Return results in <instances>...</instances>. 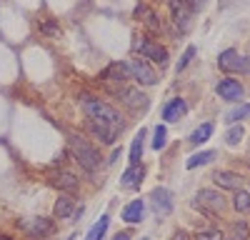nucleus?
Instances as JSON below:
<instances>
[{
	"mask_svg": "<svg viewBox=\"0 0 250 240\" xmlns=\"http://www.w3.org/2000/svg\"><path fill=\"white\" fill-rule=\"evenodd\" d=\"M78 100H80L83 113H85V120H93V123H103V125H108V128L123 133L125 118L120 115L118 108H113L110 103H105L103 98H98V95H93V93H80Z\"/></svg>",
	"mask_w": 250,
	"mask_h": 240,
	"instance_id": "obj_1",
	"label": "nucleus"
},
{
	"mask_svg": "<svg viewBox=\"0 0 250 240\" xmlns=\"http://www.w3.org/2000/svg\"><path fill=\"white\" fill-rule=\"evenodd\" d=\"M68 153L75 158V163H80V168L88 170V173H95L103 163L100 150L83 135H70L68 138Z\"/></svg>",
	"mask_w": 250,
	"mask_h": 240,
	"instance_id": "obj_2",
	"label": "nucleus"
},
{
	"mask_svg": "<svg viewBox=\"0 0 250 240\" xmlns=\"http://www.w3.org/2000/svg\"><path fill=\"white\" fill-rule=\"evenodd\" d=\"M133 53L140 55V58H145L148 63L160 65V68H165V65H168V60H170L168 48H163L158 40H153V38H148V35H138V38L133 40Z\"/></svg>",
	"mask_w": 250,
	"mask_h": 240,
	"instance_id": "obj_3",
	"label": "nucleus"
},
{
	"mask_svg": "<svg viewBox=\"0 0 250 240\" xmlns=\"http://www.w3.org/2000/svg\"><path fill=\"white\" fill-rule=\"evenodd\" d=\"M123 65H125V70H128V75H130L133 83H138V88H140V85H143V88L158 85V73H155V68H153L145 58H140V55L128 58Z\"/></svg>",
	"mask_w": 250,
	"mask_h": 240,
	"instance_id": "obj_4",
	"label": "nucleus"
},
{
	"mask_svg": "<svg viewBox=\"0 0 250 240\" xmlns=\"http://www.w3.org/2000/svg\"><path fill=\"white\" fill-rule=\"evenodd\" d=\"M113 95L120 100V105H125L130 113H140V110H145L150 105V98L135 85H123V88L113 90Z\"/></svg>",
	"mask_w": 250,
	"mask_h": 240,
	"instance_id": "obj_5",
	"label": "nucleus"
},
{
	"mask_svg": "<svg viewBox=\"0 0 250 240\" xmlns=\"http://www.w3.org/2000/svg\"><path fill=\"white\" fill-rule=\"evenodd\" d=\"M18 230H23L30 238H50L55 233V220L53 218H30V220H18Z\"/></svg>",
	"mask_w": 250,
	"mask_h": 240,
	"instance_id": "obj_6",
	"label": "nucleus"
},
{
	"mask_svg": "<svg viewBox=\"0 0 250 240\" xmlns=\"http://www.w3.org/2000/svg\"><path fill=\"white\" fill-rule=\"evenodd\" d=\"M128 80H130V75H128V70H125L123 63H113V65H108L105 70L100 73V83L105 85L110 93L123 88V85H128Z\"/></svg>",
	"mask_w": 250,
	"mask_h": 240,
	"instance_id": "obj_7",
	"label": "nucleus"
},
{
	"mask_svg": "<svg viewBox=\"0 0 250 240\" xmlns=\"http://www.w3.org/2000/svg\"><path fill=\"white\" fill-rule=\"evenodd\" d=\"M193 205H195V208H200V210H208V213H220V210L225 208V198H223V193H220V190L203 188V190H198L195 203H193Z\"/></svg>",
	"mask_w": 250,
	"mask_h": 240,
	"instance_id": "obj_8",
	"label": "nucleus"
},
{
	"mask_svg": "<svg viewBox=\"0 0 250 240\" xmlns=\"http://www.w3.org/2000/svg\"><path fill=\"white\" fill-rule=\"evenodd\" d=\"M150 205H153V213H155L158 218L170 215V213H173V193H170L168 188H163V185L153 188V193H150Z\"/></svg>",
	"mask_w": 250,
	"mask_h": 240,
	"instance_id": "obj_9",
	"label": "nucleus"
},
{
	"mask_svg": "<svg viewBox=\"0 0 250 240\" xmlns=\"http://www.w3.org/2000/svg\"><path fill=\"white\" fill-rule=\"evenodd\" d=\"M215 93L223 100H228V103H240L243 95H245V88H243L240 80H235V78H223V80H218Z\"/></svg>",
	"mask_w": 250,
	"mask_h": 240,
	"instance_id": "obj_10",
	"label": "nucleus"
},
{
	"mask_svg": "<svg viewBox=\"0 0 250 240\" xmlns=\"http://www.w3.org/2000/svg\"><path fill=\"white\" fill-rule=\"evenodd\" d=\"M85 130H88V135H93V140H98L100 145H115V140L120 135L118 130L103 125V123H93V120H85Z\"/></svg>",
	"mask_w": 250,
	"mask_h": 240,
	"instance_id": "obj_11",
	"label": "nucleus"
},
{
	"mask_svg": "<svg viewBox=\"0 0 250 240\" xmlns=\"http://www.w3.org/2000/svg\"><path fill=\"white\" fill-rule=\"evenodd\" d=\"M168 8H170V15H173V23L185 33L190 28V18H193V10L185 5V0H168Z\"/></svg>",
	"mask_w": 250,
	"mask_h": 240,
	"instance_id": "obj_12",
	"label": "nucleus"
},
{
	"mask_svg": "<svg viewBox=\"0 0 250 240\" xmlns=\"http://www.w3.org/2000/svg\"><path fill=\"white\" fill-rule=\"evenodd\" d=\"M50 183H53L55 188H60V193H68V195H75V193L80 190V180H78V175L70 173V170H60V173H55Z\"/></svg>",
	"mask_w": 250,
	"mask_h": 240,
	"instance_id": "obj_13",
	"label": "nucleus"
},
{
	"mask_svg": "<svg viewBox=\"0 0 250 240\" xmlns=\"http://www.w3.org/2000/svg\"><path fill=\"white\" fill-rule=\"evenodd\" d=\"M213 183L220 190H240L243 188V175H238L233 170H215L213 173Z\"/></svg>",
	"mask_w": 250,
	"mask_h": 240,
	"instance_id": "obj_14",
	"label": "nucleus"
},
{
	"mask_svg": "<svg viewBox=\"0 0 250 240\" xmlns=\"http://www.w3.org/2000/svg\"><path fill=\"white\" fill-rule=\"evenodd\" d=\"M143 180H145V165H143V163H138V165H130L128 170L123 173L120 185H123L125 190H140Z\"/></svg>",
	"mask_w": 250,
	"mask_h": 240,
	"instance_id": "obj_15",
	"label": "nucleus"
},
{
	"mask_svg": "<svg viewBox=\"0 0 250 240\" xmlns=\"http://www.w3.org/2000/svg\"><path fill=\"white\" fill-rule=\"evenodd\" d=\"M185 113H188V103H185L183 98H173V100H168V103L163 105V110H160V115H163L165 123H175V120H180Z\"/></svg>",
	"mask_w": 250,
	"mask_h": 240,
	"instance_id": "obj_16",
	"label": "nucleus"
},
{
	"mask_svg": "<svg viewBox=\"0 0 250 240\" xmlns=\"http://www.w3.org/2000/svg\"><path fill=\"white\" fill-rule=\"evenodd\" d=\"M123 220L128 225H138V223H143V215H145V200L143 198H135V200H130L128 205L123 208Z\"/></svg>",
	"mask_w": 250,
	"mask_h": 240,
	"instance_id": "obj_17",
	"label": "nucleus"
},
{
	"mask_svg": "<svg viewBox=\"0 0 250 240\" xmlns=\"http://www.w3.org/2000/svg\"><path fill=\"white\" fill-rule=\"evenodd\" d=\"M78 210L75 205V195H68V193H60V198L55 200V208H53V215L58 220H68L73 218V213Z\"/></svg>",
	"mask_w": 250,
	"mask_h": 240,
	"instance_id": "obj_18",
	"label": "nucleus"
},
{
	"mask_svg": "<svg viewBox=\"0 0 250 240\" xmlns=\"http://www.w3.org/2000/svg\"><path fill=\"white\" fill-rule=\"evenodd\" d=\"M238 60H240L238 50L235 48H228V50H223L218 55V68L225 70V73H233V70H238Z\"/></svg>",
	"mask_w": 250,
	"mask_h": 240,
	"instance_id": "obj_19",
	"label": "nucleus"
},
{
	"mask_svg": "<svg viewBox=\"0 0 250 240\" xmlns=\"http://www.w3.org/2000/svg\"><path fill=\"white\" fill-rule=\"evenodd\" d=\"M143 150H145V128H140L130 143V165H138L143 160Z\"/></svg>",
	"mask_w": 250,
	"mask_h": 240,
	"instance_id": "obj_20",
	"label": "nucleus"
},
{
	"mask_svg": "<svg viewBox=\"0 0 250 240\" xmlns=\"http://www.w3.org/2000/svg\"><path fill=\"white\" fill-rule=\"evenodd\" d=\"M210 135H213V123H203L200 128L193 130V135L188 138V143H190L193 148H200L203 143H208V140H210Z\"/></svg>",
	"mask_w": 250,
	"mask_h": 240,
	"instance_id": "obj_21",
	"label": "nucleus"
},
{
	"mask_svg": "<svg viewBox=\"0 0 250 240\" xmlns=\"http://www.w3.org/2000/svg\"><path fill=\"white\" fill-rule=\"evenodd\" d=\"M108 225H110V215L103 213V215L98 218V223L88 230L85 240H103V238H105V233H108Z\"/></svg>",
	"mask_w": 250,
	"mask_h": 240,
	"instance_id": "obj_22",
	"label": "nucleus"
},
{
	"mask_svg": "<svg viewBox=\"0 0 250 240\" xmlns=\"http://www.w3.org/2000/svg\"><path fill=\"white\" fill-rule=\"evenodd\" d=\"M213 158H215V153H213V150H200V153H193L190 158H188L185 168H188V170H195L198 165H205V163H210Z\"/></svg>",
	"mask_w": 250,
	"mask_h": 240,
	"instance_id": "obj_23",
	"label": "nucleus"
},
{
	"mask_svg": "<svg viewBox=\"0 0 250 240\" xmlns=\"http://www.w3.org/2000/svg\"><path fill=\"white\" fill-rule=\"evenodd\" d=\"M245 118H250V105H240V108H233L230 113L225 115V123H228V125H238V123H243Z\"/></svg>",
	"mask_w": 250,
	"mask_h": 240,
	"instance_id": "obj_24",
	"label": "nucleus"
},
{
	"mask_svg": "<svg viewBox=\"0 0 250 240\" xmlns=\"http://www.w3.org/2000/svg\"><path fill=\"white\" fill-rule=\"evenodd\" d=\"M135 15H140V18H145L143 23L148 25L150 30H160V23H158V15L153 13V10H148V8H143V5H138L135 8Z\"/></svg>",
	"mask_w": 250,
	"mask_h": 240,
	"instance_id": "obj_25",
	"label": "nucleus"
},
{
	"mask_svg": "<svg viewBox=\"0 0 250 240\" xmlns=\"http://www.w3.org/2000/svg\"><path fill=\"white\" fill-rule=\"evenodd\" d=\"M150 145H153V150H163L165 145H168V128H165V125H155Z\"/></svg>",
	"mask_w": 250,
	"mask_h": 240,
	"instance_id": "obj_26",
	"label": "nucleus"
},
{
	"mask_svg": "<svg viewBox=\"0 0 250 240\" xmlns=\"http://www.w3.org/2000/svg\"><path fill=\"white\" fill-rule=\"evenodd\" d=\"M233 208H235L238 213H250V193H245L243 188H240V190H235Z\"/></svg>",
	"mask_w": 250,
	"mask_h": 240,
	"instance_id": "obj_27",
	"label": "nucleus"
},
{
	"mask_svg": "<svg viewBox=\"0 0 250 240\" xmlns=\"http://www.w3.org/2000/svg\"><path fill=\"white\" fill-rule=\"evenodd\" d=\"M243 135H245V130H243V123H238V125H230V130L225 133V143H228V145H238L240 140H243Z\"/></svg>",
	"mask_w": 250,
	"mask_h": 240,
	"instance_id": "obj_28",
	"label": "nucleus"
},
{
	"mask_svg": "<svg viewBox=\"0 0 250 240\" xmlns=\"http://www.w3.org/2000/svg\"><path fill=\"white\" fill-rule=\"evenodd\" d=\"M193 58H195V45H188V48H185V53H183V55H180V60H178L175 70H178V73H183L188 65H190V60H193Z\"/></svg>",
	"mask_w": 250,
	"mask_h": 240,
	"instance_id": "obj_29",
	"label": "nucleus"
},
{
	"mask_svg": "<svg viewBox=\"0 0 250 240\" xmlns=\"http://www.w3.org/2000/svg\"><path fill=\"white\" fill-rule=\"evenodd\" d=\"M195 240H225V238H223L220 230L210 228V230H198V233H195Z\"/></svg>",
	"mask_w": 250,
	"mask_h": 240,
	"instance_id": "obj_30",
	"label": "nucleus"
},
{
	"mask_svg": "<svg viewBox=\"0 0 250 240\" xmlns=\"http://www.w3.org/2000/svg\"><path fill=\"white\" fill-rule=\"evenodd\" d=\"M233 230H235V238H238V240H245V238L250 235V230H248V225H245V220L235 223V225H233Z\"/></svg>",
	"mask_w": 250,
	"mask_h": 240,
	"instance_id": "obj_31",
	"label": "nucleus"
},
{
	"mask_svg": "<svg viewBox=\"0 0 250 240\" xmlns=\"http://www.w3.org/2000/svg\"><path fill=\"white\" fill-rule=\"evenodd\" d=\"M40 30H43L45 35H53V33H58V25L48 20V23H43V25H40Z\"/></svg>",
	"mask_w": 250,
	"mask_h": 240,
	"instance_id": "obj_32",
	"label": "nucleus"
},
{
	"mask_svg": "<svg viewBox=\"0 0 250 240\" xmlns=\"http://www.w3.org/2000/svg\"><path fill=\"white\" fill-rule=\"evenodd\" d=\"M203 3H205V0H185V5H188V8H190L193 13H198V10L203 8Z\"/></svg>",
	"mask_w": 250,
	"mask_h": 240,
	"instance_id": "obj_33",
	"label": "nucleus"
},
{
	"mask_svg": "<svg viewBox=\"0 0 250 240\" xmlns=\"http://www.w3.org/2000/svg\"><path fill=\"white\" fill-rule=\"evenodd\" d=\"M238 70L240 73H250V58H240L238 60Z\"/></svg>",
	"mask_w": 250,
	"mask_h": 240,
	"instance_id": "obj_34",
	"label": "nucleus"
},
{
	"mask_svg": "<svg viewBox=\"0 0 250 240\" xmlns=\"http://www.w3.org/2000/svg\"><path fill=\"white\" fill-rule=\"evenodd\" d=\"M118 158H120V148H113V153H110V158H108V165L118 163Z\"/></svg>",
	"mask_w": 250,
	"mask_h": 240,
	"instance_id": "obj_35",
	"label": "nucleus"
},
{
	"mask_svg": "<svg viewBox=\"0 0 250 240\" xmlns=\"http://www.w3.org/2000/svg\"><path fill=\"white\" fill-rule=\"evenodd\" d=\"M170 240H190V233H185V230H178Z\"/></svg>",
	"mask_w": 250,
	"mask_h": 240,
	"instance_id": "obj_36",
	"label": "nucleus"
},
{
	"mask_svg": "<svg viewBox=\"0 0 250 240\" xmlns=\"http://www.w3.org/2000/svg\"><path fill=\"white\" fill-rule=\"evenodd\" d=\"M113 240H130V235H128V233H118Z\"/></svg>",
	"mask_w": 250,
	"mask_h": 240,
	"instance_id": "obj_37",
	"label": "nucleus"
},
{
	"mask_svg": "<svg viewBox=\"0 0 250 240\" xmlns=\"http://www.w3.org/2000/svg\"><path fill=\"white\" fill-rule=\"evenodd\" d=\"M0 240H13V238H8V235H0Z\"/></svg>",
	"mask_w": 250,
	"mask_h": 240,
	"instance_id": "obj_38",
	"label": "nucleus"
},
{
	"mask_svg": "<svg viewBox=\"0 0 250 240\" xmlns=\"http://www.w3.org/2000/svg\"><path fill=\"white\" fill-rule=\"evenodd\" d=\"M68 240H75V233H73V235H70V238H68Z\"/></svg>",
	"mask_w": 250,
	"mask_h": 240,
	"instance_id": "obj_39",
	"label": "nucleus"
},
{
	"mask_svg": "<svg viewBox=\"0 0 250 240\" xmlns=\"http://www.w3.org/2000/svg\"><path fill=\"white\" fill-rule=\"evenodd\" d=\"M140 240H150V238H140Z\"/></svg>",
	"mask_w": 250,
	"mask_h": 240,
	"instance_id": "obj_40",
	"label": "nucleus"
},
{
	"mask_svg": "<svg viewBox=\"0 0 250 240\" xmlns=\"http://www.w3.org/2000/svg\"><path fill=\"white\" fill-rule=\"evenodd\" d=\"M230 240H238V238H230Z\"/></svg>",
	"mask_w": 250,
	"mask_h": 240,
	"instance_id": "obj_41",
	"label": "nucleus"
}]
</instances>
